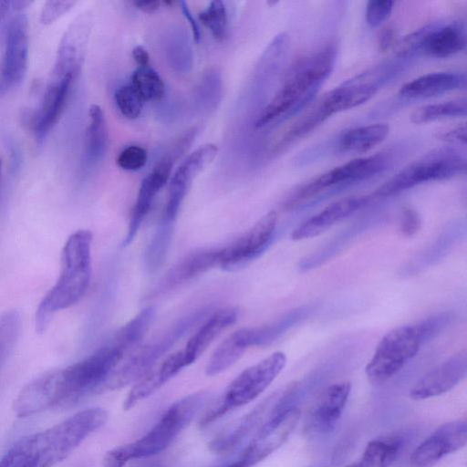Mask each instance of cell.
<instances>
[{
  "mask_svg": "<svg viewBox=\"0 0 467 467\" xmlns=\"http://www.w3.org/2000/svg\"><path fill=\"white\" fill-rule=\"evenodd\" d=\"M109 419L102 408L80 410L44 431L16 441L0 459V467H54L66 460Z\"/></svg>",
  "mask_w": 467,
  "mask_h": 467,
  "instance_id": "cell-1",
  "label": "cell"
},
{
  "mask_svg": "<svg viewBox=\"0 0 467 467\" xmlns=\"http://www.w3.org/2000/svg\"><path fill=\"white\" fill-rule=\"evenodd\" d=\"M336 57V47L327 46L297 60L280 88L258 115L255 128L283 121L306 107L332 72Z\"/></svg>",
  "mask_w": 467,
  "mask_h": 467,
  "instance_id": "cell-2",
  "label": "cell"
},
{
  "mask_svg": "<svg viewBox=\"0 0 467 467\" xmlns=\"http://www.w3.org/2000/svg\"><path fill=\"white\" fill-rule=\"evenodd\" d=\"M91 243L92 233L83 229L66 241L59 276L36 308L35 324L38 333L46 331L57 312L72 306L86 293L91 278Z\"/></svg>",
  "mask_w": 467,
  "mask_h": 467,
  "instance_id": "cell-3",
  "label": "cell"
},
{
  "mask_svg": "<svg viewBox=\"0 0 467 467\" xmlns=\"http://www.w3.org/2000/svg\"><path fill=\"white\" fill-rule=\"evenodd\" d=\"M206 313L207 309L201 308L184 316L161 335L135 349L124 361L119 362L104 386L114 390L136 382L202 320Z\"/></svg>",
  "mask_w": 467,
  "mask_h": 467,
  "instance_id": "cell-4",
  "label": "cell"
},
{
  "mask_svg": "<svg viewBox=\"0 0 467 467\" xmlns=\"http://www.w3.org/2000/svg\"><path fill=\"white\" fill-rule=\"evenodd\" d=\"M209 400L210 393L199 391L172 403L145 435L126 443L130 461L150 457L167 449Z\"/></svg>",
  "mask_w": 467,
  "mask_h": 467,
  "instance_id": "cell-5",
  "label": "cell"
},
{
  "mask_svg": "<svg viewBox=\"0 0 467 467\" xmlns=\"http://www.w3.org/2000/svg\"><path fill=\"white\" fill-rule=\"evenodd\" d=\"M466 160L453 149H438L425 154L379 186L373 196L389 197L421 183L449 179L465 171Z\"/></svg>",
  "mask_w": 467,
  "mask_h": 467,
  "instance_id": "cell-6",
  "label": "cell"
},
{
  "mask_svg": "<svg viewBox=\"0 0 467 467\" xmlns=\"http://www.w3.org/2000/svg\"><path fill=\"white\" fill-rule=\"evenodd\" d=\"M424 343L419 323L399 326L378 343L365 372L373 383H382L399 372Z\"/></svg>",
  "mask_w": 467,
  "mask_h": 467,
  "instance_id": "cell-7",
  "label": "cell"
},
{
  "mask_svg": "<svg viewBox=\"0 0 467 467\" xmlns=\"http://www.w3.org/2000/svg\"><path fill=\"white\" fill-rule=\"evenodd\" d=\"M124 352L110 340L84 359L63 368L67 401H74L105 384Z\"/></svg>",
  "mask_w": 467,
  "mask_h": 467,
  "instance_id": "cell-8",
  "label": "cell"
},
{
  "mask_svg": "<svg viewBox=\"0 0 467 467\" xmlns=\"http://www.w3.org/2000/svg\"><path fill=\"white\" fill-rule=\"evenodd\" d=\"M78 76L72 71L53 67L39 104L25 112L24 122L33 130L37 144L43 143L59 119Z\"/></svg>",
  "mask_w": 467,
  "mask_h": 467,
  "instance_id": "cell-9",
  "label": "cell"
},
{
  "mask_svg": "<svg viewBox=\"0 0 467 467\" xmlns=\"http://www.w3.org/2000/svg\"><path fill=\"white\" fill-rule=\"evenodd\" d=\"M466 33L464 26L459 22L430 24L406 36L397 47L400 57L418 52L431 57L444 58L464 50Z\"/></svg>",
  "mask_w": 467,
  "mask_h": 467,
  "instance_id": "cell-10",
  "label": "cell"
},
{
  "mask_svg": "<svg viewBox=\"0 0 467 467\" xmlns=\"http://www.w3.org/2000/svg\"><path fill=\"white\" fill-rule=\"evenodd\" d=\"M388 161L386 155L378 153L345 162L321 173L304 184L285 201L284 207L286 210L293 209L299 202L329 187L368 179L385 170Z\"/></svg>",
  "mask_w": 467,
  "mask_h": 467,
  "instance_id": "cell-11",
  "label": "cell"
},
{
  "mask_svg": "<svg viewBox=\"0 0 467 467\" xmlns=\"http://www.w3.org/2000/svg\"><path fill=\"white\" fill-rule=\"evenodd\" d=\"M285 363V354L275 351L246 368L229 384L221 397L222 400L229 410L250 403L270 386Z\"/></svg>",
  "mask_w": 467,
  "mask_h": 467,
  "instance_id": "cell-12",
  "label": "cell"
},
{
  "mask_svg": "<svg viewBox=\"0 0 467 467\" xmlns=\"http://www.w3.org/2000/svg\"><path fill=\"white\" fill-rule=\"evenodd\" d=\"M67 392L63 368L51 370L26 384L13 402V411L18 418H26L66 403Z\"/></svg>",
  "mask_w": 467,
  "mask_h": 467,
  "instance_id": "cell-13",
  "label": "cell"
},
{
  "mask_svg": "<svg viewBox=\"0 0 467 467\" xmlns=\"http://www.w3.org/2000/svg\"><path fill=\"white\" fill-rule=\"evenodd\" d=\"M28 20L24 13L8 24L5 52L0 67V94L8 92L23 81L28 61Z\"/></svg>",
  "mask_w": 467,
  "mask_h": 467,
  "instance_id": "cell-14",
  "label": "cell"
},
{
  "mask_svg": "<svg viewBox=\"0 0 467 467\" xmlns=\"http://www.w3.org/2000/svg\"><path fill=\"white\" fill-rule=\"evenodd\" d=\"M275 211L265 214L244 235L222 247L220 265L226 271H237L259 256L269 244L277 224Z\"/></svg>",
  "mask_w": 467,
  "mask_h": 467,
  "instance_id": "cell-15",
  "label": "cell"
},
{
  "mask_svg": "<svg viewBox=\"0 0 467 467\" xmlns=\"http://www.w3.org/2000/svg\"><path fill=\"white\" fill-rule=\"evenodd\" d=\"M179 152L171 147L156 162L151 171L142 180L136 202L131 211L127 234L122 246L131 244L147 216L157 193L168 182L174 164L181 159Z\"/></svg>",
  "mask_w": 467,
  "mask_h": 467,
  "instance_id": "cell-16",
  "label": "cell"
},
{
  "mask_svg": "<svg viewBox=\"0 0 467 467\" xmlns=\"http://www.w3.org/2000/svg\"><path fill=\"white\" fill-rule=\"evenodd\" d=\"M217 153L216 144L206 143L190 153L179 165L171 179L162 221L174 223L192 180L213 161Z\"/></svg>",
  "mask_w": 467,
  "mask_h": 467,
  "instance_id": "cell-17",
  "label": "cell"
},
{
  "mask_svg": "<svg viewBox=\"0 0 467 467\" xmlns=\"http://www.w3.org/2000/svg\"><path fill=\"white\" fill-rule=\"evenodd\" d=\"M467 443V421L458 420L441 425L421 441L410 456L412 467H432L446 455Z\"/></svg>",
  "mask_w": 467,
  "mask_h": 467,
  "instance_id": "cell-18",
  "label": "cell"
},
{
  "mask_svg": "<svg viewBox=\"0 0 467 467\" xmlns=\"http://www.w3.org/2000/svg\"><path fill=\"white\" fill-rule=\"evenodd\" d=\"M466 372L467 354L462 350L422 376L410 389L409 395L413 400L441 395L454 388Z\"/></svg>",
  "mask_w": 467,
  "mask_h": 467,
  "instance_id": "cell-19",
  "label": "cell"
},
{
  "mask_svg": "<svg viewBox=\"0 0 467 467\" xmlns=\"http://www.w3.org/2000/svg\"><path fill=\"white\" fill-rule=\"evenodd\" d=\"M187 366L188 363L182 349L170 354L161 361L157 362L134 382L123 400L124 410H131L141 400L154 394Z\"/></svg>",
  "mask_w": 467,
  "mask_h": 467,
  "instance_id": "cell-20",
  "label": "cell"
},
{
  "mask_svg": "<svg viewBox=\"0 0 467 467\" xmlns=\"http://www.w3.org/2000/svg\"><path fill=\"white\" fill-rule=\"evenodd\" d=\"M369 200L368 196H354L329 203L297 226L291 234L292 240L300 241L319 235L337 222L365 206Z\"/></svg>",
  "mask_w": 467,
  "mask_h": 467,
  "instance_id": "cell-21",
  "label": "cell"
},
{
  "mask_svg": "<svg viewBox=\"0 0 467 467\" xmlns=\"http://www.w3.org/2000/svg\"><path fill=\"white\" fill-rule=\"evenodd\" d=\"M350 389L348 381H340L323 389L309 417V426L313 431L327 433L335 428L347 404Z\"/></svg>",
  "mask_w": 467,
  "mask_h": 467,
  "instance_id": "cell-22",
  "label": "cell"
},
{
  "mask_svg": "<svg viewBox=\"0 0 467 467\" xmlns=\"http://www.w3.org/2000/svg\"><path fill=\"white\" fill-rule=\"evenodd\" d=\"M222 247L194 251L180 260L159 285L158 290L165 291L180 285L195 276L220 265Z\"/></svg>",
  "mask_w": 467,
  "mask_h": 467,
  "instance_id": "cell-23",
  "label": "cell"
},
{
  "mask_svg": "<svg viewBox=\"0 0 467 467\" xmlns=\"http://www.w3.org/2000/svg\"><path fill=\"white\" fill-rule=\"evenodd\" d=\"M238 314L236 307H226L207 318L182 349L188 366L195 362L223 330L235 323Z\"/></svg>",
  "mask_w": 467,
  "mask_h": 467,
  "instance_id": "cell-24",
  "label": "cell"
},
{
  "mask_svg": "<svg viewBox=\"0 0 467 467\" xmlns=\"http://www.w3.org/2000/svg\"><path fill=\"white\" fill-rule=\"evenodd\" d=\"M466 77L462 73L433 72L418 77L399 90L405 99H427L464 88Z\"/></svg>",
  "mask_w": 467,
  "mask_h": 467,
  "instance_id": "cell-25",
  "label": "cell"
},
{
  "mask_svg": "<svg viewBox=\"0 0 467 467\" xmlns=\"http://www.w3.org/2000/svg\"><path fill=\"white\" fill-rule=\"evenodd\" d=\"M252 346H254L253 327H244L234 331L213 351L205 367V374L213 377L225 371Z\"/></svg>",
  "mask_w": 467,
  "mask_h": 467,
  "instance_id": "cell-26",
  "label": "cell"
},
{
  "mask_svg": "<svg viewBox=\"0 0 467 467\" xmlns=\"http://www.w3.org/2000/svg\"><path fill=\"white\" fill-rule=\"evenodd\" d=\"M89 122L87 128L81 160L83 171H89L105 156L109 133L104 113L101 108L93 104L88 109Z\"/></svg>",
  "mask_w": 467,
  "mask_h": 467,
  "instance_id": "cell-27",
  "label": "cell"
},
{
  "mask_svg": "<svg viewBox=\"0 0 467 467\" xmlns=\"http://www.w3.org/2000/svg\"><path fill=\"white\" fill-rule=\"evenodd\" d=\"M280 393L273 394L254 407L253 410L244 417L240 424L230 434L214 440L210 445L211 449L213 451L223 452L231 450L241 442L255 426L267 418Z\"/></svg>",
  "mask_w": 467,
  "mask_h": 467,
  "instance_id": "cell-28",
  "label": "cell"
},
{
  "mask_svg": "<svg viewBox=\"0 0 467 467\" xmlns=\"http://www.w3.org/2000/svg\"><path fill=\"white\" fill-rule=\"evenodd\" d=\"M389 127L384 123L359 126L344 132L338 148L344 152L362 153L381 143L388 136Z\"/></svg>",
  "mask_w": 467,
  "mask_h": 467,
  "instance_id": "cell-29",
  "label": "cell"
},
{
  "mask_svg": "<svg viewBox=\"0 0 467 467\" xmlns=\"http://www.w3.org/2000/svg\"><path fill=\"white\" fill-rule=\"evenodd\" d=\"M400 444L396 439L370 441L359 460L344 467H389L396 459Z\"/></svg>",
  "mask_w": 467,
  "mask_h": 467,
  "instance_id": "cell-30",
  "label": "cell"
},
{
  "mask_svg": "<svg viewBox=\"0 0 467 467\" xmlns=\"http://www.w3.org/2000/svg\"><path fill=\"white\" fill-rule=\"evenodd\" d=\"M154 317V308L148 306L121 327L110 341L124 353L136 347L146 335Z\"/></svg>",
  "mask_w": 467,
  "mask_h": 467,
  "instance_id": "cell-31",
  "label": "cell"
},
{
  "mask_svg": "<svg viewBox=\"0 0 467 467\" xmlns=\"http://www.w3.org/2000/svg\"><path fill=\"white\" fill-rule=\"evenodd\" d=\"M467 104L465 99L428 104L416 109L410 117L414 124H423L445 118L465 117Z\"/></svg>",
  "mask_w": 467,
  "mask_h": 467,
  "instance_id": "cell-32",
  "label": "cell"
},
{
  "mask_svg": "<svg viewBox=\"0 0 467 467\" xmlns=\"http://www.w3.org/2000/svg\"><path fill=\"white\" fill-rule=\"evenodd\" d=\"M130 85L144 102L159 101L165 93L164 83L160 75L150 67H139L131 75Z\"/></svg>",
  "mask_w": 467,
  "mask_h": 467,
  "instance_id": "cell-33",
  "label": "cell"
},
{
  "mask_svg": "<svg viewBox=\"0 0 467 467\" xmlns=\"http://www.w3.org/2000/svg\"><path fill=\"white\" fill-rule=\"evenodd\" d=\"M22 321L16 309L0 315V370L14 350L20 337Z\"/></svg>",
  "mask_w": 467,
  "mask_h": 467,
  "instance_id": "cell-34",
  "label": "cell"
},
{
  "mask_svg": "<svg viewBox=\"0 0 467 467\" xmlns=\"http://www.w3.org/2000/svg\"><path fill=\"white\" fill-rule=\"evenodd\" d=\"M173 233V223L161 221L145 254V263L149 271L157 270L165 260Z\"/></svg>",
  "mask_w": 467,
  "mask_h": 467,
  "instance_id": "cell-35",
  "label": "cell"
},
{
  "mask_svg": "<svg viewBox=\"0 0 467 467\" xmlns=\"http://www.w3.org/2000/svg\"><path fill=\"white\" fill-rule=\"evenodd\" d=\"M199 20L211 31L214 39L221 42L225 38L227 12L223 1H212L208 7L199 14Z\"/></svg>",
  "mask_w": 467,
  "mask_h": 467,
  "instance_id": "cell-36",
  "label": "cell"
},
{
  "mask_svg": "<svg viewBox=\"0 0 467 467\" xmlns=\"http://www.w3.org/2000/svg\"><path fill=\"white\" fill-rule=\"evenodd\" d=\"M114 99L119 112L128 119H137L145 103L130 84L119 87Z\"/></svg>",
  "mask_w": 467,
  "mask_h": 467,
  "instance_id": "cell-37",
  "label": "cell"
},
{
  "mask_svg": "<svg viewBox=\"0 0 467 467\" xmlns=\"http://www.w3.org/2000/svg\"><path fill=\"white\" fill-rule=\"evenodd\" d=\"M148 154L145 149L138 145H130L123 149L118 155L117 165L125 171H138L146 165Z\"/></svg>",
  "mask_w": 467,
  "mask_h": 467,
  "instance_id": "cell-38",
  "label": "cell"
},
{
  "mask_svg": "<svg viewBox=\"0 0 467 467\" xmlns=\"http://www.w3.org/2000/svg\"><path fill=\"white\" fill-rule=\"evenodd\" d=\"M393 1H368L366 5V21L371 27L381 25L390 16Z\"/></svg>",
  "mask_w": 467,
  "mask_h": 467,
  "instance_id": "cell-39",
  "label": "cell"
},
{
  "mask_svg": "<svg viewBox=\"0 0 467 467\" xmlns=\"http://www.w3.org/2000/svg\"><path fill=\"white\" fill-rule=\"evenodd\" d=\"M421 226L419 213L411 206L405 205L401 209L399 230L403 236L411 237Z\"/></svg>",
  "mask_w": 467,
  "mask_h": 467,
  "instance_id": "cell-40",
  "label": "cell"
},
{
  "mask_svg": "<svg viewBox=\"0 0 467 467\" xmlns=\"http://www.w3.org/2000/svg\"><path fill=\"white\" fill-rule=\"evenodd\" d=\"M75 4V1L46 2L40 14V22L44 25H49L54 23L64 14L69 11Z\"/></svg>",
  "mask_w": 467,
  "mask_h": 467,
  "instance_id": "cell-41",
  "label": "cell"
},
{
  "mask_svg": "<svg viewBox=\"0 0 467 467\" xmlns=\"http://www.w3.org/2000/svg\"><path fill=\"white\" fill-rule=\"evenodd\" d=\"M452 317L451 312H443L426 318L419 323L424 342L439 333Z\"/></svg>",
  "mask_w": 467,
  "mask_h": 467,
  "instance_id": "cell-42",
  "label": "cell"
},
{
  "mask_svg": "<svg viewBox=\"0 0 467 467\" xmlns=\"http://www.w3.org/2000/svg\"><path fill=\"white\" fill-rule=\"evenodd\" d=\"M130 462L125 444L108 451L102 459V467H124Z\"/></svg>",
  "mask_w": 467,
  "mask_h": 467,
  "instance_id": "cell-43",
  "label": "cell"
},
{
  "mask_svg": "<svg viewBox=\"0 0 467 467\" xmlns=\"http://www.w3.org/2000/svg\"><path fill=\"white\" fill-rule=\"evenodd\" d=\"M397 32L392 25L385 26L379 33L377 45L379 52H385L394 46Z\"/></svg>",
  "mask_w": 467,
  "mask_h": 467,
  "instance_id": "cell-44",
  "label": "cell"
},
{
  "mask_svg": "<svg viewBox=\"0 0 467 467\" xmlns=\"http://www.w3.org/2000/svg\"><path fill=\"white\" fill-rule=\"evenodd\" d=\"M440 140L451 143L466 144V127L464 124L437 135Z\"/></svg>",
  "mask_w": 467,
  "mask_h": 467,
  "instance_id": "cell-45",
  "label": "cell"
},
{
  "mask_svg": "<svg viewBox=\"0 0 467 467\" xmlns=\"http://www.w3.org/2000/svg\"><path fill=\"white\" fill-rule=\"evenodd\" d=\"M179 5H181L182 12L184 17L186 18V20L188 21V23L191 26L193 39L196 42H199L200 38H201V33H200V28H199L198 23L196 22L193 16L192 15L186 2L180 1Z\"/></svg>",
  "mask_w": 467,
  "mask_h": 467,
  "instance_id": "cell-46",
  "label": "cell"
},
{
  "mask_svg": "<svg viewBox=\"0 0 467 467\" xmlns=\"http://www.w3.org/2000/svg\"><path fill=\"white\" fill-rule=\"evenodd\" d=\"M133 5L146 14H153L159 10L161 2L159 0H138L132 2Z\"/></svg>",
  "mask_w": 467,
  "mask_h": 467,
  "instance_id": "cell-47",
  "label": "cell"
},
{
  "mask_svg": "<svg viewBox=\"0 0 467 467\" xmlns=\"http://www.w3.org/2000/svg\"><path fill=\"white\" fill-rule=\"evenodd\" d=\"M132 57L140 67H148L150 62V55L146 48L142 46H136L133 47Z\"/></svg>",
  "mask_w": 467,
  "mask_h": 467,
  "instance_id": "cell-48",
  "label": "cell"
},
{
  "mask_svg": "<svg viewBox=\"0 0 467 467\" xmlns=\"http://www.w3.org/2000/svg\"><path fill=\"white\" fill-rule=\"evenodd\" d=\"M13 10L12 1H0V22Z\"/></svg>",
  "mask_w": 467,
  "mask_h": 467,
  "instance_id": "cell-49",
  "label": "cell"
},
{
  "mask_svg": "<svg viewBox=\"0 0 467 467\" xmlns=\"http://www.w3.org/2000/svg\"><path fill=\"white\" fill-rule=\"evenodd\" d=\"M223 467H250L249 464L245 462V460L240 457L237 461L229 463Z\"/></svg>",
  "mask_w": 467,
  "mask_h": 467,
  "instance_id": "cell-50",
  "label": "cell"
},
{
  "mask_svg": "<svg viewBox=\"0 0 467 467\" xmlns=\"http://www.w3.org/2000/svg\"><path fill=\"white\" fill-rule=\"evenodd\" d=\"M0 173H1V159H0Z\"/></svg>",
  "mask_w": 467,
  "mask_h": 467,
  "instance_id": "cell-51",
  "label": "cell"
}]
</instances>
